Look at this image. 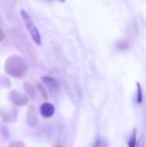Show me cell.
I'll return each mask as SVG.
<instances>
[{"instance_id":"cell-1","label":"cell","mask_w":146,"mask_h":147,"mask_svg":"<svg viewBox=\"0 0 146 147\" xmlns=\"http://www.w3.org/2000/svg\"><path fill=\"white\" fill-rule=\"evenodd\" d=\"M4 69L7 74L13 78H20L26 75L28 72V67L25 60L18 55L9 56L4 64Z\"/></svg>"},{"instance_id":"cell-2","label":"cell","mask_w":146,"mask_h":147,"mask_svg":"<svg viewBox=\"0 0 146 147\" xmlns=\"http://www.w3.org/2000/svg\"><path fill=\"white\" fill-rule=\"evenodd\" d=\"M12 39L14 40V43L16 45V47L31 60L34 59V57L35 56V53L33 49V47L29 44L28 40L26 38V35L24 32L20 28H15L12 30L11 34Z\"/></svg>"},{"instance_id":"cell-3","label":"cell","mask_w":146,"mask_h":147,"mask_svg":"<svg viewBox=\"0 0 146 147\" xmlns=\"http://www.w3.org/2000/svg\"><path fill=\"white\" fill-rule=\"evenodd\" d=\"M21 16H22V18L25 23V26H26L28 31L29 32L33 40L35 42V44H37L38 46H40L41 45V37H40L38 28H36V26L34 25V23L33 22V19L31 18L29 14L27 11H25L24 9L21 10Z\"/></svg>"},{"instance_id":"cell-4","label":"cell","mask_w":146,"mask_h":147,"mask_svg":"<svg viewBox=\"0 0 146 147\" xmlns=\"http://www.w3.org/2000/svg\"><path fill=\"white\" fill-rule=\"evenodd\" d=\"M9 99L10 101L16 106L18 107H22L25 106L28 102V98L27 96H25L24 94L13 90L10 91L9 93Z\"/></svg>"},{"instance_id":"cell-5","label":"cell","mask_w":146,"mask_h":147,"mask_svg":"<svg viewBox=\"0 0 146 147\" xmlns=\"http://www.w3.org/2000/svg\"><path fill=\"white\" fill-rule=\"evenodd\" d=\"M26 121L28 127H34L38 123V116L36 113V109L34 104H30L27 110L26 115Z\"/></svg>"},{"instance_id":"cell-6","label":"cell","mask_w":146,"mask_h":147,"mask_svg":"<svg viewBox=\"0 0 146 147\" xmlns=\"http://www.w3.org/2000/svg\"><path fill=\"white\" fill-rule=\"evenodd\" d=\"M16 115H17V111L15 109H13V108H9L8 109L0 111V115L2 117V120L4 122L15 121L16 119Z\"/></svg>"},{"instance_id":"cell-7","label":"cell","mask_w":146,"mask_h":147,"mask_svg":"<svg viewBox=\"0 0 146 147\" xmlns=\"http://www.w3.org/2000/svg\"><path fill=\"white\" fill-rule=\"evenodd\" d=\"M43 83L47 86V88L50 90V91L52 94H57L59 90V84L58 81L51 77H43L42 78Z\"/></svg>"},{"instance_id":"cell-8","label":"cell","mask_w":146,"mask_h":147,"mask_svg":"<svg viewBox=\"0 0 146 147\" xmlns=\"http://www.w3.org/2000/svg\"><path fill=\"white\" fill-rule=\"evenodd\" d=\"M54 111V106L50 102H45L40 107V114L45 118H50L51 116H52Z\"/></svg>"},{"instance_id":"cell-9","label":"cell","mask_w":146,"mask_h":147,"mask_svg":"<svg viewBox=\"0 0 146 147\" xmlns=\"http://www.w3.org/2000/svg\"><path fill=\"white\" fill-rule=\"evenodd\" d=\"M115 47L120 51H125L130 47V42L127 40H120L116 43Z\"/></svg>"},{"instance_id":"cell-10","label":"cell","mask_w":146,"mask_h":147,"mask_svg":"<svg viewBox=\"0 0 146 147\" xmlns=\"http://www.w3.org/2000/svg\"><path fill=\"white\" fill-rule=\"evenodd\" d=\"M23 88L26 91V93L32 98H34L35 96V89L34 87L30 84V83H24L23 84Z\"/></svg>"},{"instance_id":"cell-11","label":"cell","mask_w":146,"mask_h":147,"mask_svg":"<svg viewBox=\"0 0 146 147\" xmlns=\"http://www.w3.org/2000/svg\"><path fill=\"white\" fill-rule=\"evenodd\" d=\"M137 129L134 128L133 131V134H131V136L129 137L128 140V147H135L137 145Z\"/></svg>"},{"instance_id":"cell-12","label":"cell","mask_w":146,"mask_h":147,"mask_svg":"<svg viewBox=\"0 0 146 147\" xmlns=\"http://www.w3.org/2000/svg\"><path fill=\"white\" fill-rule=\"evenodd\" d=\"M137 86V103L141 104L143 102V92H142V88L141 85L139 82L136 83Z\"/></svg>"},{"instance_id":"cell-13","label":"cell","mask_w":146,"mask_h":147,"mask_svg":"<svg viewBox=\"0 0 146 147\" xmlns=\"http://www.w3.org/2000/svg\"><path fill=\"white\" fill-rule=\"evenodd\" d=\"M36 86H37V89H38L39 92L40 93L41 96L44 99H47L48 98V93H47V90H46V88L41 84H40V83H37Z\"/></svg>"},{"instance_id":"cell-14","label":"cell","mask_w":146,"mask_h":147,"mask_svg":"<svg viewBox=\"0 0 146 147\" xmlns=\"http://www.w3.org/2000/svg\"><path fill=\"white\" fill-rule=\"evenodd\" d=\"M93 147H107V146H106V143L104 142L103 140H102L101 138H98L96 140V141L95 142Z\"/></svg>"},{"instance_id":"cell-15","label":"cell","mask_w":146,"mask_h":147,"mask_svg":"<svg viewBox=\"0 0 146 147\" xmlns=\"http://www.w3.org/2000/svg\"><path fill=\"white\" fill-rule=\"evenodd\" d=\"M9 147H26V146L22 141L18 140V141H14V142L10 143Z\"/></svg>"},{"instance_id":"cell-16","label":"cell","mask_w":146,"mask_h":147,"mask_svg":"<svg viewBox=\"0 0 146 147\" xmlns=\"http://www.w3.org/2000/svg\"><path fill=\"white\" fill-rule=\"evenodd\" d=\"M145 137L144 136H141L139 140V141L137 142V145L135 147H144L145 146Z\"/></svg>"},{"instance_id":"cell-17","label":"cell","mask_w":146,"mask_h":147,"mask_svg":"<svg viewBox=\"0 0 146 147\" xmlns=\"http://www.w3.org/2000/svg\"><path fill=\"white\" fill-rule=\"evenodd\" d=\"M4 37H5L4 32H3V30L2 29V28H0V42L4 39Z\"/></svg>"}]
</instances>
